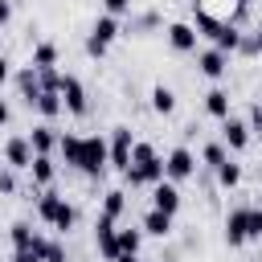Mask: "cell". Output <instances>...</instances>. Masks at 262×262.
Segmentation results:
<instances>
[{
	"instance_id": "1",
	"label": "cell",
	"mask_w": 262,
	"mask_h": 262,
	"mask_svg": "<svg viewBox=\"0 0 262 262\" xmlns=\"http://www.w3.org/2000/svg\"><path fill=\"white\" fill-rule=\"evenodd\" d=\"M123 180H127L131 188H151L156 180H164V160L156 156V147H151L147 139H135L131 164L123 168Z\"/></svg>"
},
{
	"instance_id": "2",
	"label": "cell",
	"mask_w": 262,
	"mask_h": 262,
	"mask_svg": "<svg viewBox=\"0 0 262 262\" xmlns=\"http://www.w3.org/2000/svg\"><path fill=\"white\" fill-rule=\"evenodd\" d=\"M37 217H41L53 233H70V229L78 225V205H74V201H66L61 192L45 188V192L37 196Z\"/></svg>"
},
{
	"instance_id": "3",
	"label": "cell",
	"mask_w": 262,
	"mask_h": 262,
	"mask_svg": "<svg viewBox=\"0 0 262 262\" xmlns=\"http://www.w3.org/2000/svg\"><path fill=\"white\" fill-rule=\"evenodd\" d=\"M86 180H102V172L111 168V156H106V139L102 135H82V151H78V164H74Z\"/></svg>"
},
{
	"instance_id": "4",
	"label": "cell",
	"mask_w": 262,
	"mask_h": 262,
	"mask_svg": "<svg viewBox=\"0 0 262 262\" xmlns=\"http://www.w3.org/2000/svg\"><path fill=\"white\" fill-rule=\"evenodd\" d=\"M119 33H123V25H119V16H98L94 25H90V33H86V57H106V49L119 41Z\"/></svg>"
},
{
	"instance_id": "5",
	"label": "cell",
	"mask_w": 262,
	"mask_h": 262,
	"mask_svg": "<svg viewBox=\"0 0 262 262\" xmlns=\"http://www.w3.org/2000/svg\"><path fill=\"white\" fill-rule=\"evenodd\" d=\"M196 176V151L188 143H176L168 156H164V180L180 184V180H192Z\"/></svg>"
},
{
	"instance_id": "6",
	"label": "cell",
	"mask_w": 262,
	"mask_h": 262,
	"mask_svg": "<svg viewBox=\"0 0 262 262\" xmlns=\"http://www.w3.org/2000/svg\"><path fill=\"white\" fill-rule=\"evenodd\" d=\"M57 94H61V106L70 111V115H86L90 111V94H86V86H82V78L78 74H61V82H57Z\"/></svg>"
},
{
	"instance_id": "7",
	"label": "cell",
	"mask_w": 262,
	"mask_h": 262,
	"mask_svg": "<svg viewBox=\"0 0 262 262\" xmlns=\"http://www.w3.org/2000/svg\"><path fill=\"white\" fill-rule=\"evenodd\" d=\"M250 205H237V209H229L225 213V225H221V233H225V246H246L250 242Z\"/></svg>"
},
{
	"instance_id": "8",
	"label": "cell",
	"mask_w": 262,
	"mask_h": 262,
	"mask_svg": "<svg viewBox=\"0 0 262 262\" xmlns=\"http://www.w3.org/2000/svg\"><path fill=\"white\" fill-rule=\"evenodd\" d=\"M131 147H135V131L131 127H115L111 131V143H106V156H111V168L123 172L131 164Z\"/></svg>"
},
{
	"instance_id": "9",
	"label": "cell",
	"mask_w": 262,
	"mask_h": 262,
	"mask_svg": "<svg viewBox=\"0 0 262 262\" xmlns=\"http://www.w3.org/2000/svg\"><path fill=\"white\" fill-rule=\"evenodd\" d=\"M250 135H254V131H250L246 119H237V115H225V119H221V143H225L229 151H246V147H250Z\"/></svg>"
},
{
	"instance_id": "10",
	"label": "cell",
	"mask_w": 262,
	"mask_h": 262,
	"mask_svg": "<svg viewBox=\"0 0 262 262\" xmlns=\"http://www.w3.org/2000/svg\"><path fill=\"white\" fill-rule=\"evenodd\" d=\"M196 74H205V78H213V82H221L225 74H229V53L225 49H201L196 53Z\"/></svg>"
},
{
	"instance_id": "11",
	"label": "cell",
	"mask_w": 262,
	"mask_h": 262,
	"mask_svg": "<svg viewBox=\"0 0 262 262\" xmlns=\"http://www.w3.org/2000/svg\"><path fill=\"white\" fill-rule=\"evenodd\" d=\"M164 33H168V45H172L176 53H196V37H201V33L192 29V20H172Z\"/></svg>"
},
{
	"instance_id": "12",
	"label": "cell",
	"mask_w": 262,
	"mask_h": 262,
	"mask_svg": "<svg viewBox=\"0 0 262 262\" xmlns=\"http://www.w3.org/2000/svg\"><path fill=\"white\" fill-rule=\"evenodd\" d=\"M4 164H8L12 172H29V164H33V147H29V135H12V139L4 143Z\"/></svg>"
},
{
	"instance_id": "13",
	"label": "cell",
	"mask_w": 262,
	"mask_h": 262,
	"mask_svg": "<svg viewBox=\"0 0 262 262\" xmlns=\"http://www.w3.org/2000/svg\"><path fill=\"white\" fill-rule=\"evenodd\" d=\"M115 233H119V221H111V217H94V246H98V254L111 262L115 254H119V246H115Z\"/></svg>"
},
{
	"instance_id": "14",
	"label": "cell",
	"mask_w": 262,
	"mask_h": 262,
	"mask_svg": "<svg viewBox=\"0 0 262 262\" xmlns=\"http://www.w3.org/2000/svg\"><path fill=\"white\" fill-rule=\"evenodd\" d=\"M151 209H160V213H180V188L172 184V180H156L151 184Z\"/></svg>"
},
{
	"instance_id": "15",
	"label": "cell",
	"mask_w": 262,
	"mask_h": 262,
	"mask_svg": "<svg viewBox=\"0 0 262 262\" xmlns=\"http://www.w3.org/2000/svg\"><path fill=\"white\" fill-rule=\"evenodd\" d=\"M29 147H33V156H53V147H57V131H53L49 123H37V127L29 131Z\"/></svg>"
},
{
	"instance_id": "16",
	"label": "cell",
	"mask_w": 262,
	"mask_h": 262,
	"mask_svg": "<svg viewBox=\"0 0 262 262\" xmlns=\"http://www.w3.org/2000/svg\"><path fill=\"white\" fill-rule=\"evenodd\" d=\"M16 90H20L25 106H33V98L41 94V74H37L33 66H20V70H16Z\"/></svg>"
},
{
	"instance_id": "17",
	"label": "cell",
	"mask_w": 262,
	"mask_h": 262,
	"mask_svg": "<svg viewBox=\"0 0 262 262\" xmlns=\"http://www.w3.org/2000/svg\"><path fill=\"white\" fill-rule=\"evenodd\" d=\"M29 176H33V184H37V188H49V184L57 180V164H53V156H33Z\"/></svg>"
},
{
	"instance_id": "18",
	"label": "cell",
	"mask_w": 262,
	"mask_h": 262,
	"mask_svg": "<svg viewBox=\"0 0 262 262\" xmlns=\"http://www.w3.org/2000/svg\"><path fill=\"white\" fill-rule=\"evenodd\" d=\"M139 229H143V233H151V237H168V233H172V213L147 209V213H143V221H139Z\"/></svg>"
},
{
	"instance_id": "19",
	"label": "cell",
	"mask_w": 262,
	"mask_h": 262,
	"mask_svg": "<svg viewBox=\"0 0 262 262\" xmlns=\"http://www.w3.org/2000/svg\"><path fill=\"white\" fill-rule=\"evenodd\" d=\"M221 16H213L209 8H192V29L201 33V37H209V41H217V33H221Z\"/></svg>"
},
{
	"instance_id": "20",
	"label": "cell",
	"mask_w": 262,
	"mask_h": 262,
	"mask_svg": "<svg viewBox=\"0 0 262 262\" xmlns=\"http://www.w3.org/2000/svg\"><path fill=\"white\" fill-rule=\"evenodd\" d=\"M29 111H37L41 119H57L66 106H61V94H57V90H41V94L33 98V106H29Z\"/></svg>"
},
{
	"instance_id": "21",
	"label": "cell",
	"mask_w": 262,
	"mask_h": 262,
	"mask_svg": "<svg viewBox=\"0 0 262 262\" xmlns=\"http://www.w3.org/2000/svg\"><path fill=\"white\" fill-rule=\"evenodd\" d=\"M229 106H233V98H229V90H225V86H213V90L205 94V115L225 119V115H229Z\"/></svg>"
},
{
	"instance_id": "22",
	"label": "cell",
	"mask_w": 262,
	"mask_h": 262,
	"mask_svg": "<svg viewBox=\"0 0 262 262\" xmlns=\"http://www.w3.org/2000/svg\"><path fill=\"white\" fill-rule=\"evenodd\" d=\"M123 213H127V192H123V188H106V192H102V217L119 221Z\"/></svg>"
},
{
	"instance_id": "23",
	"label": "cell",
	"mask_w": 262,
	"mask_h": 262,
	"mask_svg": "<svg viewBox=\"0 0 262 262\" xmlns=\"http://www.w3.org/2000/svg\"><path fill=\"white\" fill-rule=\"evenodd\" d=\"M29 66H37V70H45V66H57V45H53V41H37V45H33V57H29Z\"/></svg>"
},
{
	"instance_id": "24",
	"label": "cell",
	"mask_w": 262,
	"mask_h": 262,
	"mask_svg": "<svg viewBox=\"0 0 262 262\" xmlns=\"http://www.w3.org/2000/svg\"><path fill=\"white\" fill-rule=\"evenodd\" d=\"M151 111H156V115H172V111H176V94H172L164 82L151 86Z\"/></svg>"
},
{
	"instance_id": "25",
	"label": "cell",
	"mask_w": 262,
	"mask_h": 262,
	"mask_svg": "<svg viewBox=\"0 0 262 262\" xmlns=\"http://www.w3.org/2000/svg\"><path fill=\"white\" fill-rule=\"evenodd\" d=\"M57 151H61V160L74 168V164H78V151H82V135H74V131L57 135Z\"/></svg>"
},
{
	"instance_id": "26",
	"label": "cell",
	"mask_w": 262,
	"mask_h": 262,
	"mask_svg": "<svg viewBox=\"0 0 262 262\" xmlns=\"http://www.w3.org/2000/svg\"><path fill=\"white\" fill-rule=\"evenodd\" d=\"M225 160H229V147H225L221 139H213V143L201 147V164H205V168H221Z\"/></svg>"
},
{
	"instance_id": "27",
	"label": "cell",
	"mask_w": 262,
	"mask_h": 262,
	"mask_svg": "<svg viewBox=\"0 0 262 262\" xmlns=\"http://www.w3.org/2000/svg\"><path fill=\"white\" fill-rule=\"evenodd\" d=\"M33 237H37V229H33L29 221H12V229H8L12 250H29V246H33Z\"/></svg>"
},
{
	"instance_id": "28",
	"label": "cell",
	"mask_w": 262,
	"mask_h": 262,
	"mask_svg": "<svg viewBox=\"0 0 262 262\" xmlns=\"http://www.w3.org/2000/svg\"><path fill=\"white\" fill-rule=\"evenodd\" d=\"M115 246H119V254H139L143 229H119V233H115Z\"/></svg>"
},
{
	"instance_id": "29",
	"label": "cell",
	"mask_w": 262,
	"mask_h": 262,
	"mask_svg": "<svg viewBox=\"0 0 262 262\" xmlns=\"http://www.w3.org/2000/svg\"><path fill=\"white\" fill-rule=\"evenodd\" d=\"M213 172H217V184H221V188H237V184H242V164H233V160H225V164L213 168Z\"/></svg>"
},
{
	"instance_id": "30",
	"label": "cell",
	"mask_w": 262,
	"mask_h": 262,
	"mask_svg": "<svg viewBox=\"0 0 262 262\" xmlns=\"http://www.w3.org/2000/svg\"><path fill=\"white\" fill-rule=\"evenodd\" d=\"M41 262H70V254H66V246L61 242H45V254H41Z\"/></svg>"
},
{
	"instance_id": "31",
	"label": "cell",
	"mask_w": 262,
	"mask_h": 262,
	"mask_svg": "<svg viewBox=\"0 0 262 262\" xmlns=\"http://www.w3.org/2000/svg\"><path fill=\"white\" fill-rule=\"evenodd\" d=\"M106 16H131V0H102Z\"/></svg>"
},
{
	"instance_id": "32",
	"label": "cell",
	"mask_w": 262,
	"mask_h": 262,
	"mask_svg": "<svg viewBox=\"0 0 262 262\" xmlns=\"http://www.w3.org/2000/svg\"><path fill=\"white\" fill-rule=\"evenodd\" d=\"M160 25V12H143L139 20H131V33H147V29H156Z\"/></svg>"
},
{
	"instance_id": "33",
	"label": "cell",
	"mask_w": 262,
	"mask_h": 262,
	"mask_svg": "<svg viewBox=\"0 0 262 262\" xmlns=\"http://www.w3.org/2000/svg\"><path fill=\"white\" fill-rule=\"evenodd\" d=\"M16 192V176H12V168H0V196H12Z\"/></svg>"
},
{
	"instance_id": "34",
	"label": "cell",
	"mask_w": 262,
	"mask_h": 262,
	"mask_svg": "<svg viewBox=\"0 0 262 262\" xmlns=\"http://www.w3.org/2000/svg\"><path fill=\"white\" fill-rule=\"evenodd\" d=\"M250 237H262V209L254 205V213H250Z\"/></svg>"
},
{
	"instance_id": "35",
	"label": "cell",
	"mask_w": 262,
	"mask_h": 262,
	"mask_svg": "<svg viewBox=\"0 0 262 262\" xmlns=\"http://www.w3.org/2000/svg\"><path fill=\"white\" fill-rule=\"evenodd\" d=\"M8 78H12V61H8V57H4V53H0V86H4V82H8Z\"/></svg>"
},
{
	"instance_id": "36",
	"label": "cell",
	"mask_w": 262,
	"mask_h": 262,
	"mask_svg": "<svg viewBox=\"0 0 262 262\" xmlns=\"http://www.w3.org/2000/svg\"><path fill=\"white\" fill-rule=\"evenodd\" d=\"M12 20V0H0V29Z\"/></svg>"
},
{
	"instance_id": "37",
	"label": "cell",
	"mask_w": 262,
	"mask_h": 262,
	"mask_svg": "<svg viewBox=\"0 0 262 262\" xmlns=\"http://www.w3.org/2000/svg\"><path fill=\"white\" fill-rule=\"evenodd\" d=\"M8 119H12V106H8V102H4V98H0V127H4V123H8Z\"/></svg>"
},
{
	"instance_id": "38",
	"label": "cell",
	"mask_w": 262,
	"mask_h": 262,
	"mask_svg": "<svg viewBox=\"0 0 262 262\" xmlns=\"http://www.w3.org/2000/svg\"><path fill=\"white\" fill-rule=\"evenodd\" d=\"M250 37H254V49H258V53H262V20H258V25H254V33H250Z\"/></svg>"
},
{
	"instance_id": "39",
	"label": "cell",
	"mask_w": 262,
	"mask_h": 262,
	"mask_svg": "<svg viewBox=\"0 0 262 262\" xmlns=\"http://www.w3.org/2000/svg\"><path fill=\"white\" fill-rule=\"evenodd\" d=\"M111 262H143V258H139V254H115Z\"/></svg>"
},
{
	"instance_id": "40",
	"label": "cell",
	"mask_w": 262,
	"mask_h": 262,
	"mask_svg": "<svg viewBox=\"0 0 262 262\" xmlns=\"http://www.w3.org/2000/svg\"><path fill=\"white\" fill-rule=\"evenodd\" d=\"M250 4H254V0H233V8H250Z\"/></svg>"
},
{
	"instance_id": "41",
	"label": "cell",
	"mask_w": 262,
	"mask_h": 262,
	"mask_svg": "<svg viewBox=\"0 0 262 262\" xmlns=\"http://www.w3.org/2000/svg\"><path fill=\"white\" fill-rule=\"evenodd\" d=\"M254 106H258V111H262V94H258V102H254Z\"/></svg>"
},
{
	"instance_id": "42",
	"label": "cell",
	"mask_w": 262,
	"mask_h": 262,
	"mask_svg": "<svg viewBox=\"0 0 262 262\" xmlns=\"http://www.w3.org/2000/svg\"><path fill=\"white\" fill-rule=\"evenodd\" d=\"M258 209H262V192H258Z\"/></svg>"
},
{
	"instance_id": "43",
	"label": "cell",
	"mask_w": 262,
	"mask_h": 262,
	"mask_svg": "<svg viewBox=\"0 0 262 262\" xmlns=\"http://www.w3.org/2000/svg\"><path fill=\"white\" fill-rule=\"evenodd\" d=\"M156 262H164V258H156Z\"/></svg>"
},
{
	"instance_id": "44",
	"label": "cell",
	"mask_w": 262,
	"mask_h": 262,
	"mask_svg": "<svg viewBox=\"0 0 262 262\" xmlns=\"http://www.w3.org/2000/svg\"><path fill=\"white\" fill-rule=\"evenodd\" d=\"M258 262H262V258H258Z\"/></svg>"
}]
</instances>
